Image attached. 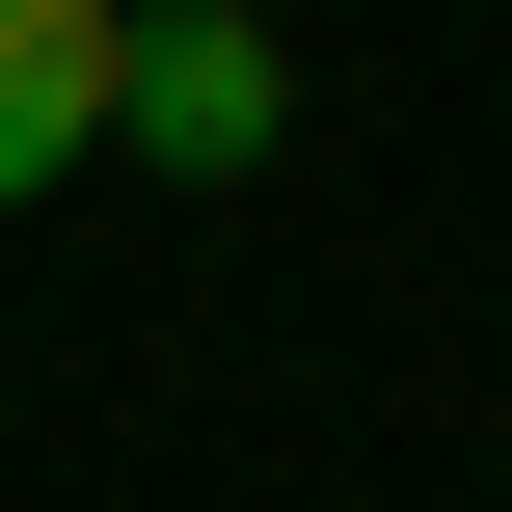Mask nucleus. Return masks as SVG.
Masks as SVG:
<instances>
[{
  "mask_svg": "<svg viewBox=\"0 0 512 512\" xmlns=\"http://www.w3.org/2000/svg\"><path fill=\"white\" fill-rule=\"evenodd\" d=\"M108 135H135L162 189H243V162L297 135V54H270L243 0H135V27H108Z\"/></svg>",
  "mask_w": 512,
  "mask_h": 512,
  "instance_id": "1",
  "label": "nucleus"
},
{
  "mask_svg": "<svg viewBox=\"0 0 512 512\" xmlns=\"http://www.w3.org/2000/svg\"><path fill=\"white\" fill-rule=\"evenodd\" d=\"M108 27H135V0H0V216L108 162Z\"/></svg>",
  "mask_w": 512,
  "mask_h": 512,
  "instance_id": "2",
  "label": "nucleus"
}]
</instances>
